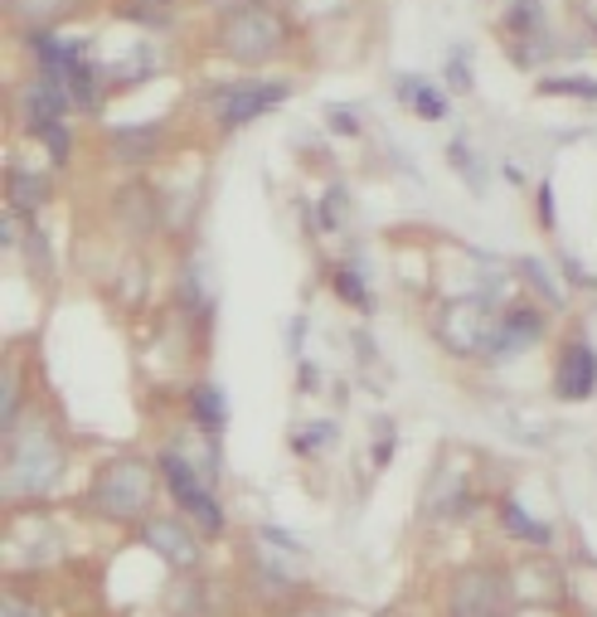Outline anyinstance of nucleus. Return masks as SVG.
<instances>
[{"mask_svg":"<svg viewBox=\"0 0 597 617\" xmlns=\"http://www.w3.org/2000/svg\"><path fill=\"white\" fill-rule=\"evenodd\" d=\"M156 477L161 467L141 462V457H112L98 467L88 486V506L98 516L117 520V526H136V520H151L156 510Z\"/></svg>","mask_w":597,"mask_h":617,"instance_id":"nucleus-1","label":"nucleus"},{"mask_svg":"<svg viewBox=\"0 0 597 617\" xmlns=\"http://www.w3.org/2000/svg\"><path fill=\"white\" fill-rule=\"evenodd\" d=\"M64 477V447L45 423L5 433V496H45Z\"/></svg>","mask_w":597,"mask_h":617,"instance_id":"nucleus-2","label":"nucleus"},{"mask_svg":"<svg viewBox=\"0 0 597 617\" xmlns=\"http://www.w3.org/2000/svg\"><path fill=\"white\" fill-rule=\"evenodd\" d=\"M219 54L234 59V64H268L287 49V20L268 5H238V10H224L219 20V35H214Z\"/></svg>","mask_w":597,"mask_h":617,"instance_id":"nucleus-3","label":"nucleus"},{"mask_svg":"<svg viewBox=\"0 0 597 617\" xmlns=\"http://www.w3.org/2000/svg\"><path fill=\"white\" fill-rule=\"evenodd\" d=\"M510 573L496 564H471L447 583V617H506L510 613Z\"/></svg>","mask_w":597,"mask_h":617,"instance_id":"nucleus-4","label":"nucleus"},{"mask_svg":"<svg viewBox=\"0 0 597 617\" xmlns=\"http://www.w3.org/2000/svg\"><path fill=\"white\" fill-rule=\"evenodd\" d=\"M156 467H161V481L171 486V496L181 501L185 516H190L204 535H219V530H224V506H219L214 491H209V477H199L175 447H165V453L156 457Z\"/></svg>","mask_w":597,"mask_h":617,"instance_id":"nucleus-5","label":"nucleus"},{"mask_svg":"<svg viewBox=\"0 0 597 617\" xmlns=\"http://www.w3.org/2000/svg\"><path fill=\"white\" fill-rule=\"evenodd\" d=\"M433 336L452 355H486L490 336H496V311H490L481 297H457L437 311Z\"/></svg>","mask_w":597,"mask_h":617,"instance_id":"nucleus-6","label":"nucleus"},{"mask_svg":"<svg viewBox=\"0 0 597 617\" xmlns=\"http://www.w3.org/2000/svg\"><path fill=\"white\" fill-rule=\"evenodd\" d=\"M287 98H291V83H234V88L219 92V127L238 132Z\"/></svg>","mask_w":597,"mask_h":617,"instance_id":"nucleus-7","label":"nucleus"},{"mask_svg":"<svg viewBox=\"0 0 597 617\" xmlns=\"http://www.w3.org/2000/svg\"><path fill=\"white\" fill-rule=\"evenodd\" d=\"M554 394L563 404H583L597 394V350L583 336L563 345L559 360H554Z\"/></svg>","mask_w":597,"mask_h":617,"instance_id":"nucleus-8","label":"nucleus"},{"mask_svg":"<svg viewBox=\"0 0 597 617\" xmlns=\"http://www.w3.org/2000/svg\"><path fill=\"white\" fill-rule=\"evenodd\" d=\"M544 336V311L530 307V301H520V307H506L496 317V336H490V360H510V355L530 350L534 341Z\"/></svg>","mask_w":597,"mask_h":617,"instance_id":"nucleus-9","label":"nucleus"},{"mask_svg":"<svg viewBox=\"0 0 597 617\" xmlns=\"http://www.w3.org/2000/svg\"><path fill=\"white\" fill-rule=\"evenodd\" d=\"M141 540L161 554L171 569H195V564H199V535H195V530H185L181 520H171V516L141 520Z\"/></svg>","mask_w":597,"mask_h":617,"instance_id":"nucleus-10","label":"nucleus"},{"mask_svg":"<svg viewBox=\"0 0 597 617\" xmlns=\"http://www.w3.org/2000/svg\"><path fill=\"white\" fill-rule=\"evenodd\" d=\"M165 146V132L161 127H117L108 132V161L117 165H146L156 161Z\"/></svg>","mask_w":597,"mask_h":617,"instance_id":"nucleus-11","label":"nucleus"},{"mask_svg":"<svg viewBox=\"0 0 597 617\" xmlns=\"http://www.w3.org/2000/svg\"><path fill=\"white\" fill-rule=\"evenodd\" d=\"M190 418H195V428H204L209 437L224 433L228 404H224V394H219V384H195L190 390Z\"/></svg>","mask_w":597,"mask_h":617,"instance_id":"nucleus-12","label":"nucleus"},{"mask_svg":"<svg viewBox=\"0 0 597 617\" xmlns=\"http://www.w3.org/2000/svg\"><path fill=\"white\" fill-rule=\"evenodd\" d=\"M496 516H500V526H506L515 540H525V545H539V550H544V545H549V540H554V530L544 526V520H534L530 510L520 506V501H510V496L496 506Z\"/></svg>","mask_w":597,"mask_h":617,"instance_id":"nucleus-13","label":"nucleus"},{"mask_svg":"<svg viewBox=\"0 0 597 617\" xmlns=\"http://www.w3.org/2000/svg\"><path fill=\"white\" fill-rule=\"evenodd\" d=\"M398 98L413 102V112H418V118H427V122H443L447 118V92L433 88V83H423V78H413V73H403V78H398Z\"/></svg>","mask_w":597,"mask_h":617,"instance_id":"nucleus-14","label":"nucleus"},{"mask_svg":"<svg viewBox=\"0 0 597 617\" xmlns=\"http://www.w3.org/2000/svg\"><path fill=\"white\" fill-rule=\"evenodd\" d=\"M5 195H10V209H15V214H39V209L49 205V181L45 175H29V171H10Z\"/></svg>","mask_w":597,"mask_h":617,"instance_id":"nucleus-15","label":"nucleus"},{"mask_svg":"<svg viewBox=\"0 0 597 617\" xmlns=\"http://www.w3.org/2000/svg\"><path fill=\"white\" fill-rule=\"evenodd\" d=\"M506 29L520 39L544 35V0H506Z\"/></svg>","mask_w":597,"mask_h":617,"instance_id":"nucleus-16","label":"nucleus"},{"mask_svg":"<svg viewBox=\"0 0 597 617\" xmlns=\"http://www.w3.org/2000/svg\"><path fill=\"white\" fill-rule=\"evenodd\" d=\"M64 88H69V98L78 102L83 112L98 108V69H92V64H73L69 78H64Z\"/></svg>","mask_w":597,"mask_h":617,"instance_id":"nucleus-17","label":"nucleus"},{"mask_svg":"<svg viewBox=\"0 0 597 617\" xmlns=\"http://www.w3.org/2000/svg\"><path fill=\"white\" fill-rule=\"evenodd\" d=\"M335 292H340V301H350L355 311H370V307H374L370 287H364V277L355 273L350 263H340V268H335Z\"/></svg>","mask_w":597,"mask_h":617,"instance_id":"nucleus-18","label":"nucleus"},{"mask_svg":"<svg viewBox=\"0 0 597 617\" xmlns=\"http://www.w3.org/2000/svg\"><path fill=\"white\" fill-rule=\"evenodd\" d=\"M534 92L539 98H597V83L593 78H539Z\"/></svg>","mask_w":597,"mask_h":617,"instance_id":"nucleus-19","label":"nucleus"},{"mask_svg":"<svg viewBox=\"0 0 597 617\" xmlns=\"http://www.w3.org/2000/svg\"><path fill=\"white\" fill-rule=\"evenodd\" d=\"M73 0H10V10H15L20 20H29V25H49V20H59Z\"/></svg>","mask_w":597,"mask_h":617,"instance_id":"nucleus-20","label":"nucleus"},{"mask_svg":"<svg viewBox=\"0 0 597 617\" xmlns=\"http://www.w3.org/2000/svg\"><path fill=\"white\" fill-rule=\"evenodd\" d=\"M15 418H20V370H15V360H10L5 365V409H0V428L15 433Z\"/></svg>","mask_w":597,"mask_h":617,"instance_id":"nucleus-21","label":"nucleus"},{"mask_svg":"<svg viewBox=\"0 0 597 617\" xmlns=\"http://www.w3.org/2000/svg\"><path fill=\"white\" fill-rule=\"evenodd\" d=\"M447 156H452V171L471 181V190H481V185H486V181H481V165H476V156H471L467 141H452V151H447Z\"/></svg>","mask_w":597,"mask_h":617,"instance_id":"nucleus-22","label":"nucleus"},{"mask_svg":"<svg viewBox=\"0 0 597 617\" xmlns=\"http://www.w3.org/2000/svg\"><path fill=\"white\" fill-rule=\"evenodd\" d=\"M520 273H525V277L534 282V287H539L544 297L554 301V307H563V292L554 287V277H549V268H544V263H534V258H525V263H520Z\"/></svg>","mask_w":597,"mask_h":617,"instance_id":"nucleus-23","label":"nucleus"},{"mask_svg":"<svg viewBox=\"0 0 597 617\" xmlns=\"http://www.w3.org/2000/svg\"><path fill=\"white\" fill-rule=\"evenodd\" d=\"M447 83H452V92H471V54L467 49H452V59H447Z\"/></svg>","mask_w":597,"mask_h":617,"instance_id":"nucleus-24","label":"nucleus"},{"mask_svg":"<svg viewBox=\"0 0 597 617\" xmlns=\"http://www.w3.org/2000/svg\"><path fill=\"white\" fill-rule=\"evenodd\" d=\"M39 141L49 146V151H54V161L64 165L69 161V151H73V141H69V132H64V122H54V127H45L39 132Z\"/></svg>","mask_w":597,"mask_h":617,"instance_id":"nucleus-25","label":"nucleus"},{"mask_svg":"<svg viewBox=\"0 0 597 617\" xmlns=\"http://www.w3.org/2000/svg\"><path fill=\"white\" fill-rule=\"evenodd\" d=\"M326 443H335V423H311V433L297 437L301 453H316V447H326Z\"/></svg>","mask_w":597,"mask_h":617,"instance_id":"nucleus-26","label":"nucleus"},{"mask_svg":"<svg viewBox=\"0 0 597 617\" xmlns=\"http://www.w3.org/2000/svg\"><path fill=\"white\" fill-rule=\"evenodd\" d=\"M0 617H45V613H39L35 603H25L20 593H5V599H0Z\"/></svg>","mask_w":597,"mask_h":617,"instance_id":"nucleus-27","label":"nucleus"},{"mask_svg":"<svg viewBox=\"0 0 597 617\" xmlns=\"http://www.w3.org/2000/svg\"><path fill=\"white\" fill-rule=\"evenodd\" d=\"M326 118H331V132H360V118H355L350 108H340V102H335V108H326Z\"/></svg>","mask_w":597,"mask_h":617,"instance_id":"nucleus-28","label":"nucleus"},{"mask_svg":"<svg viewBox=\"0 0 597 617\" xmlns=\"http://www.w3.org/2000/svg\"><path fill=\"white\" fill-rule=\"evenodd\" d=\"M534 209H539L544 229H554V185H549V181H544V185H539V195H534Z\"/></svg>","mask_w":597,"mask_h":617,"instance_id":"nucleus-29","label":"nucleus"},{"mask_svg":"<svg viewBox=\"0 0 597 617\" xmlns=\"http://www.w3.org/2000/svg\"><path fill=\"white\" fill-rule=\"evenodd\" d=\"M20 219H25V214H15V209H10L5 224H0V244H5V248H15L20 238H25V234H20Z\"/></svg>","mask_w":597,"mask_h":617,"instance_id":"nucleus-30","label":"nucleus"},{"mask_svg":"<svg viewBox=\"0 0 597 617\" xmlns=\"http://www.w3.org/2000/svg\"><path fill=\"white\" fill-rule=\"evenodd\" d=\"M316 390V365H301V394Z\"/></svg>","mask_w":597,"mask_h":617,"instance_id":"nucleus-31","label":"nucleus"},{"mask_svg":"<svg viewBox=\"0 0 597 617\" xmlns=\"http://www.w3.org/2000/svg\"><path fill=\"white\" fill-rule=\"evenodd\" d=\"M214 5H224V10H238V5H248V0H214Z\"/></svg>","mask_w":597,"mask_h":617,"instance_id":"nucleus-32","label":"nucleus"},{"mask_svg":"<svg viewBox=\"0 0 597 617\" xmlns=\"http://www.w3.org/2000/svg\"><path fill=\"white\" fill-rule=\"evenodd\" d=\"M146 5H161V0H146Z\"/></svg>","mask_w":597,"mask_h":617,"instance_id":"nucleus-33","label":"nucleus"}]
</instances>
